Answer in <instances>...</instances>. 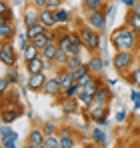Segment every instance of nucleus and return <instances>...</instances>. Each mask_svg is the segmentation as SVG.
<instances>
[{
  "mask_svg": "<svg viewBox=\"0 0 140 148\" xmlns=\"http://www.w3.org/2000/svg\"><path fill=\"white\" fill-rule=\"evenodd\" d=\"M110 40H112V46L116 50H134L138 46L140 32L132 30L130 26H128V28H126V26H120V28H116V30L112 32Z\"/></svg>",
  "mask_w": 140,
  "mask_h": 148,
  "instance_id": "1",
  "label": "nucleus"
},
{
  "mask_svg": "<svg viewBox=\"0 0 140 148\" xmlns=\"http://www.w3.org/2000/svg\"><path fill=\"white\" fill-rule=\"evenodd\" d=\"M78 34H80V38H82V42H84V46L90 50V52H98L100 50V32L96 30V28H92V26L84 24V22H80L78 24Z\"/></svg>",
  "mask_w": 140,
  "mask_h": 148,
  "instance_id": "2",
  "label": "nucleus"
},
{
  "mask_svg": "<svg viewBox=\"0 0 140 148\" xmlns=\"http://www.w3.org/2000/svg\"><path fill=\"white\" fill-rule=\"evenodd\" d=\"M132 62H134L132 50H116V54L112 58V66L116 68L118 74H126L132 68Z\"/></svg>",
  "mask_w": 140,
  "mask_h": 148,
  "instance_id": "3",
  "label": "nucleus"
},
{
  "mask_svg": "<svg viewBox=\"0 0 140 148\" xmlns=\"http://www.w3.org/2000/svg\"><path fill=\"white\" fill-rule=\"evenodd\" d=\"M106 12L104 10H86V22L96 28L98 32H104L106 30Z\"/></svg>",
  "mask_w": 140,
  "mask_h": 148,
  "instance_id": "4",
  "label": "nucleus"
},
{
  "mask_svg": "<svg viewBox=\"0 0 140 148\" xmlns=\"http://www.w3.org/2000/svg\"><path fill=\"white\" fill-rule=\"evenodd\" d=\"M0 60H2L4 66H14L16 64L18 56H16V50H14V46L10 42H2L0 44Z\"/></svg>",
  "mask_w": 140,
  "mask_h": 148,
  "instance_id": "5",
  "label": "nucleus"
},
{
  "mask_svg": "<svg viewBox=\"0 0 140 148\" xmlns=\"http://www.w3.org/2000/svg\"><path fill=\"white\" fill-rule=\"evenodd\" d=\"M20 116H22V110H20L18 106H14V104H2L0 118H2V122H4V124L14 122V120H18Z\"/></svg>",
  "mask_w": 140,
  "mask_h": 148,
  "instance_id": "6",
  "label": "nucleus"
},
{
  "mask_svg": "<svg viewBox=\"0 0 140 148\" xmlns=\"http://www.w3.org/2000/svg\"><path fill=\"white\" fill-rule=\"evenodd\" d=\"M44 138H46V134H44L42 128H32L28 132V136H26V146L28 148H42L44 146Z\"/></svg>",
  "mask_w": 140,
  "mask_h": 148,
  "instance_id": "7",
  "label": "nucleus"
},
{
  "mask_svg": "<svg viewBox=\"0 0 140 148\" xmlns=\"http://www.w3.org/2000/svg\"><path fill=\"white\" fill-rule=\"evenodd\" d=\"M14 36H16V24H14V20L2 18L0 20V40L2 42H10Z\"/></svg>",
  "mask_w": 140,
  "mask_h": 148,
  "instance_id": "8",
  "label": "nucleus"
},
{
  "mask_svg": "<svg viewBox=\"0 0 140 148\" xmlns=\"http://www.w3.org/2000/svg\"><path fill=\"white\" fill-rule=\"evenodd\" d=\"M58 136H60V144H62V148L76 146V134H74V130H70L68 126L60 128V130H58Z\"/></svg>",
  "mask_w": 140,
  "mask_h": 148,
  "instance_id": "9",
  "label": "nucleus"
},
{
  "mask_svg": "<svg viewBox=\"0 0 140 148\" xmlns=\"http://www.w3.org/2000/svg\"><path fill=\"white\" fill-rule=\"evenodd\" d=\"M42 92H44V94H48V96H58V94L62 92V84H60V78H58V76L46 78V84H44Z\"/></svg>",
  "mask_w": 140,
  "mask_h": 148,
  "instance_id": "10",
  "label": "nucleus"
},
{
  "mask_svg": "<svg viewBox=\"0 0 140 148\" xmlns=\"http://www.w3.org/2000/svg\"><path fill=\"white\" fill-rule=\"evenodd\" d=\"M44 84H46L44 72H36V74H30V76H28V88H30L32 92H40V90L44 88Z\"/></svg>",
  "mask_w": 140,
  "mask_h": 148,
  "instance_id": "11",
  "label": "nucleus"
},
{
  "mask_svg": "<svg viewBox=\"0 0 140 148\" xmlns=\"http://www.w3.org/2000/svg\"><path fill=\"white\" fill-rule=\"evenodd\" d=\"M48 62L42 58V56H38V58H32V60H26V70L28 74H36V72H44V66H46Z\"/></svg>",
  "mask_w": 140,
  "mask_h": 148,
  "instance_id": "12",
  "label": "nucleus"
},
{
  "mask_svg": "<svg viewBox=\"0 0 140 148\" xmlns=\"http://www.w3.org/2000/svg\"><path fill=\"white\" fill-rule=\"evenodd\" d=\"M38 20L42 22V24H46V28H54V26L58 24L56 22V16H54V10H50V8H40V16H38Z\"/></svg>",
  "mask_w": 140,
  "mask_h": 148,
  "instance_id": "13",
  "label": "nucleus"
},
{
  "mask_svg": "<svg viewBox=\"0 0 140 148\" xmlns=\"http://www.w3.org/2000/svg\"><path fill=\"white\" fill-rule=\"evenodd\" d=\"M106 112H108V108H106V104H92L90 106V116L94 118V122H102V120H106Z\"/></svg>",
  "mask_w": 140,
  "mask_h": 148,
  "instance_id": "14",
  "label": "nucleus"
},
{
  "mask_svg": "<svg viewBox=\"0 0 140 148\" xmlns=\"http://www.w3.org/2000/svg\"><path fill=\"white\" fill-rule=\"evenodd\" d=\"M82 48H86V46H84L80 34L78 32H70V54H80Z\"/></svg>",
  "mask_w": 140,
  "mask_h": 148,
  "instance_id": "15",
  "label": "nucleus"
},
{
  "mask_svg": "<svg viewBox=\"0 0 140 148\" xmlns=\"http://www.w3.org/2000/svg\"><path fill=\"white\" fill-rule=\"evenodd\" d=\"M126 26H130L132 30L140 32V10L130 8V12L126 14Z\"/></svg>",
  "mask_w": 140,
  "mask_h": 148,
  "instance_id": "16",
  "label": "nucleus"
},
{
  "mask_svg": "<svg viewBox=\"0 0 140 148\" xmlns=\"http://www.w3.org/2000/svg\"><path fill=\"white\" fill-rule=\"evenodd\" d=\"M110 100H112V94H110V90H108V88H104V86H100V88L96 90V94H94L92 104H108Z\"/></svg>",
  "mask_w": 140,
  "mask_h": 148,
  "instance_id": "17",
  "label": "nucleus"
},
{
  "mask_svg": "<svg viewBox=\"0 0 140 148\" xmlns=\"http://www.w3.org/2000/svg\"><path fill=\"white\" fill-rule=\"evenodd\" d=\"M18 100H20V92H18L16 86H10V88L2 94V102H4V104H16Z\"/></svg>",
  "mask_w": 140,
  "mask_h": 148,
  "instance_id": "18",
  "label": "nucleus"
},
{
  "mask_svg": "<svg viewBox=\"0 0 140 148\" xmlns=\"http://www.w3.org/2000/svg\"><path fill=\"white\" fill-rule=\"evenodd\" d=\"M48 28H46V24H42L40 20L38 22H34V24H30V26H26V36L32 40L34 36H38V34H42V32H46Z\"/></svg>",
  "mask_w": 140,
  "mask_h": 148,
  "instance_id": "19",
  "label": "nucleus"
},
{
  "mask_svg": "<svg viewBox=\"0 0 140 148\" xmlns=\"http://www.w3.org/2000/svg\"><path fill=\"white\" fill-rule=\"evenodd\" d=\"M88 68H90V72H94V74H100L102 72V68H104V62H102V58L100 56H96V54H92L90 58H88Z\"/></svg>",
  "mask_w": 140,
  "mask_h": 148,
  "instance_id": "20",
  "label": "nucleus"
},
{
  "mask_svg": "<svg viewBox=\"0 0 140 148\" xmlns=\"http://www.w3.org/2000/svg\"><path fill=\"white\" fill-rule=\"evenodd\" d=\"M56 52H58V44H56V42H50L48 46H44V48H42V58H44L46 62H54Z\"/></svg>",
  "mask_w": 140,
  "mask_h": 148,
  "instance_id": "21",
  "label": "nucleus"
},
{
  "mask_svg": "<svg viewBox=\"0 0 140 148\" xmlns=\"http://www.w3.org/2000/svg\"><path fill=\"white\" fill-rule=\"evenodd\" d=\"M22 56H24V60H32V58H38V56H42V50L38 48V46H34L32 42L26 46V48L22 50Z\"/></svg>",
  "mask_w": 140,
  "mask_h": 148,
  "instance_id": "22",
  "label": "nucleus"
},
{
  "mask_svg": "<svg viewBox=\"0 0 140 148\" xmlns=\"http://www.w3.org/2000/svg\"><path fill=\"white\" fill-rule=\"evenodd\" d=\"M38 16H40V10H36V8H26V10H24V24L30 26V24H34V22H38Z\"/></svg>",
  "mask_w": 140,
  "mask_h": 148,
  "instance_id": "23",
  "label": "nucleus"
},
{
  "mask_svg": "<svg viewBox=\"0 0 140 148\" xmlns=\"http://www.w3.org/2000/svg\"><path fill=\"white\" fill-rule=\"evenodd\" d=\"M62 110H64L66 114H74V112H78V110H80L78 100H76V98H64V102H62Z\"/></svg>",
  "mask_w": 140,
  "mask_h": 148,
  "instance_id": "24",
  "label": "nucleus"
},
{
  "mask_svg": "<svg viewBox=\"0 0 140 148\" xmlns=\"http://www.w3.org/2000/svg\"><path fill=\"white\" fill-rule=\"evenodd\" d=\"M42 148H62L60 144V136L54 132V134H46V138H44V146Z\"/></svg>",
  "mask_w": 140,
  "mask_h": 148,
  "instance_id": "25",
  "label": "nucleus"
},
{
  "mask_svg": "<svg viewBox=\"0 0 140 148\" xmlns=\"http://www.w3.org/2000/svg\"><path fill=\"white\" fill-rule=\"evenodd\" d=\"M98 88H100V80H98V78H90V80L84 84V94H88V96L94 98V94H96Z\"/></svg>",
  "mask_w": 140,
  "mask_h": 148,
  "instance_id": "26",
  "label": "nucleus"
},
{
  "mask_svg": "<svg viewBox=\"0 0 140 148\" xmlns=\"http://www.w3.org/2000/svg\"><path fill=\"white\" fill-rule=\"evenodd\" d=\"M82 6H84V10H104L106 8L104 0H82Z\"/></svg>",
  "mask_w": 140,
  "mask_h": 148,
  "instance_id": "27",
  "label": "nucleus"
},
{
  "mask_svg": "<svg viewBox=\"0 0 140 148\" xmlns=\"http://www.w3.org/2000/svg\"><path fill=\"white\" fill-rule=\"evenodd\" d=\"M16 140H18V134L12 130L8 136L0 138V146H2V148H14V146H16Z\"/></svg>",
  "mask_w": 140,
  "mask_h": 148,
  "instance_id": "28",
  "label": "nucleus"
},
{
  "mask_svg": "<svg viewBox=\"0 0 140 148\" xmlns=\"http://www.w3.org/2000/svg\"><path fill=\"white\" fill-rule=\"evenodd\" d=\"M54 16H56V22H58V24H66L70 20V12L66 8H62V6L54 10Z\"/></svg>",
  "mask_w": 140,
  "mask_h": 148,
  "instance_id": "29",
  "label": "nucleus"
},
{
  "mask_svg": "<svg viewBox=\"0 0 140 148\" xmlns=\"http://www.w3.org/2000/svg\"><path fill=\"white\" fill-rule=\"evenodd\" d=\"M0 16L2 18H8V20H14V10L8 6L6 0H0Z\"/></svg>",
  "mask_w": 140,
  "mask_h": 148,
  "instance_id": "30",
  "label": "nucleus"
},
{
  "mask_svg": "<svg viewBox=\"0 0 140 148\" xmlns=\"http://www.w3.org/2000/svg\"><path fill=\"white\" fill-rule=\"evenodd\" d=\"M56 44H58V48L66 50L70 54V32H64V34H58V40H56Z\"/></svg>",
  "mask_w": 140,
  "mask_h": 148,
  "instance_id": "31",
  "label": "nucleus"
},
{
  "mask_svg": "<svg viewBox=\"0 0 140 148\" xmlns=\"http://www.w3.org/2000/svg\"><path fill=\"white\" fill-rule=\"evenodd\" d=\"M30 42H32L34 46H38L40 50L44 48V46H48V44H50V40H48V34H46V32H42V34H38V36H34V38H32Z\"/></svg>",
  "mask_w": 140,
  "mask_h": 148,
  "instance_id": "32",
  "label": "nucleus"
},
{
  "mask_svg": "<svg viewBox=\"0 0 140 148\" xmlns=\"http://www.w3.org/2000/svg\"><path fill=\"white\" fill-rule=\"evenodd\" d=\"M92 140L98 146H106V134H104L100 128H94L92 130Z\"/></svg>",
  "mask_w": 140,
  "mask_h": 148,
  "instance_id": "33",
  "label": "nucleus"
},
{
  "mask_svg": "<svg viewBox=\"0 0 140 148\" xmlns=\"http://www.w3.org/2000/svg\"><path fill=\"white\" fill-rule=\"evenodd\" d=\"M68 52L62 48H58V52H56V58H54V64H58V66H66V62H68Z\"/></svg>",
  "mask_w": 140,
  "mask_h": 148,
  "instance_id": "34",
  "label": "nucleus"
},
{
  "mask_svg": "<svg viewBox=\"0 0 140 148\" xmlns=\"http://www.w3.org/2000/svg\"><path fill=\"white\" fill-rule=\"evenodd\" d=\"M80 64H84V62H82V58H80V54H70V56H68V62H66V68L72 70V68H78Z\"/></svg>",
  "mask_w": 140,
  "mask_h": 148,
  "instance_id": "35",
  "label": "nucleus"
},
{
  "mask_svg": "<svg viewBox=\"0 0 140 148\" xmlns=\"http://www.w3.org/2000/svg\"><path fill=\"white\" fill-rule=\"evenodd\" d=\"M126 80L130 82V84H134V86H140V66L134 70V72H126Z\"/></svg>",
  "mask_w": 140,
  "mask_h": 148,
  "instance_id": "36",
  "label": "nucleus"
},
{
  "mask_svg": "<svg viewBox=\"0 0 140 148\" xmlns=\"http://www.w3.org/2000/svg\"><path fill=\"white\" fill-rule=\"evenodd\" d=\"M8 78H10V82L12 84H16L18 82V70H16V64L14 66H8V74H6Z\"/></svg>",
  "mask_w": 140,
  "mask_h": 148,
  "instance_id": "37",
  "label": "nucleus"
},
{
  "mask_svg": "<svg viewBox=\"0 0 140 148\" xmlns=\"http://www.w3.org/2000/svg\"><path fill=\"white\" fill-rule=\"evenodd\" d=\"M60 6H62V0H46V8H50V10H56Z\"/></svg>",
  "mask_w": 140,
  "mask_h": 148,
  "instance_id": "38",
  "label": "nucleus"
},
{
  "mask_svg": "<svg viewBox=\"0 0 140 148\" xmlns=\"http://www.w3.org/2000/svg\"><path fill=\"white\" fill-rule=\"evenodd\" d=\"M10 132H12V130H10V126H8V124H4V122H2V128H0V138H4V136H8Z\"/></svg>",
  "mask_w": 140,
  "mask_h": 148,
  "instance_id": "39",
  "label": "nucleus"
},
{
  "mask_svg": "<svg viewBox=\"0 0 140 148\" xmlns=\"http://www.w3.org/2000/svg\"><path fill=\"white\" fill-rule=\"evenodd\" d=\"M42 130H44V134H54V132H56V126H54V124H44V128H42Z\"/></svg>",
  "mask_w": 140,
  "mask_h": 148,
  "instance_id": "40",
  "label": "nucleus"
},
{
  "mask_svg": "<svg viewBox=\"0 0 140 148\" xmlns=\"http://www.w3.org/2000/svg\"><path fill=\"white\" fill-rule=\"evenodd\" d=\"M122 2H124V6H126V8H134L140 0H122Z\"/></svg>",
  "mask_w": 140,
  "mask_h": 148,
  "instance_id": "41",
  "label": "nucleus"
},
{
  "mask_svg": "<svg viewBox=\"0 0 140 148\" xmlns=\"http://www.w3.org/2000/svg\"><path fill=\"white\" fill-rule=\"evenodd\" d=\"M132 100L136 102V108H140V92H132Z\"/></svg>",
  "mask_w": 140,
  "mask_h": 148,
  "instance_id": "42",
  "label": "nucleus"
},
{
  "mask_svg": "<svg viewBox=\"0 0 140 148\" xmlns=\"http://www.w3.org/2000/svg\"><path fill=\"white\" fill-rule=\"evenodd\" d=\"M104 12H106V16H112V14H114V6H112V4H110V6H106V8H104Z\"/></svg>",
  "mask_w": 140,
  "mask_h": 148,
  "instance_id": "43",
  "label": "nucleus"
},
{
  "mask_svg": "<svg viewBox=\"0 0 140 148\" xmlns=\"http://www.w3.org/2000/svg\"><path fill=\"white\" fill-rule=\"evenodd\" d=\"M32 2H34L38 8H44V6H46V0H32Z\"/></svg>",
  "mask_w": 140,
  "mask_h": 148,
  "instance_id": "44",
  "label": "nucleus"
},
{
  "mask_svg": "<svg viewBox=\"0 0 140 148\" xmlns=\"http://www.w3.org/2000/svg\"><path fill=\"white\" fill-rule=\"evenodd\" d=\"M116 120H118V122H122V120H124V112H118V114H116Z\"/></svg>",
  "mask_w": 140,
  "mask_h": 148,
  "instance_id": "45",
  "label": "nucleus"
},
{
  "mask_svg": "<svg viewBox=\"0 0 140 148\" xmlns=\"http://www.w3.org/2000/svg\"><path fill=\"white\" fill-rule=\"evenodd\" d=\"M26 2H32V0H26Z\"/></svg>",
  "mask_w": 140,
  "mask_h": 148,
  "instance_id": "46",
  "label": "nucleus"
}]
</instances>
